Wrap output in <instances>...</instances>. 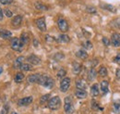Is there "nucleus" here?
<instances>
[{
	"mask_svg": "<svg viewBox=\"0 0 120 114\" xmlns=\"http://www.w3.org/2000/svg\"><path fill=\"white\" fill-rule=\"evenodd\" d=\"M38 84L43 86L45 88H47V89H52L55 86V81H54V79L52 77H50L48 75L41 74Z\"/></svg>",
	"mask_w": 120,
	"mask_h": 114,
	"instance_id": "obj_1",
	"label": "nucleus"
},
{
	"mask_svg": "<svg viewBox=\"0 0 120 114\" xmlns=\"http://www.w3.org/2000/svg\"><path fill=\"white\" fill-rule=\"evenodd\" d=\"M64 110L67 114H72L74 111L73 108V102H72V98L71 97H66L65 101H64Z\"/></svg>",
	"mask_w": 120,
	"mask_h": 114,
	"instance_id": "obj_2",
	"label": "nucleus"
},
{
	"mask_svg": "<svg viewBox=\"0 0 120 114\" xmlns=\"http://www.w3.org/2000/svg\"><path fill=\"white\" fill-rule=\"evenodd\" d=\"M61 106V99L59 97L56 96L52 98H50L48 101V108L52 110H58Z\"/></svg>",
	"mask_w": 120,
	"mask_h": 114,
	"instance_id": "obj_3",
	"label": "nucleus"
},
{
	"mask_svg": "<svg viewBox=\"0 0 120 114\" xmlns=\"http://www.w3.org/2000/svg\"><path fill=\"white\" fill-rule=\"evenodd\" d=\"M10 45H11V48H12L14 51H21L22 47L24 46V45L21 44L19 38H17V37H14V38L11 39V41H10Z\"/></svg>",
	"mask_w": 120,
	"mask_h": 114,
	"instance_id": "obj_4",
	"label": "nucleus"
},
{
	"mask_svg": "<svg viewBox=\"0 0 120 114\" xmlns=\"http://www.w3.org/2000/svg\"><path fill=\"white\" fill-rule=\"evenodd\" d=\"M70 82H71L70 78H68V77H65V78H63L61 80V82H60V90H61V92L65 93V92H67L68 90V88L70 86Z\"/></svg>",
	"mask_w": 120,
	"mask_h": 114,
	"instance_id": "obj_5",
	"label": "nucleus"
},
{
	"mask_svg": "<svg viewBox=\"0 0 120 114\" xmlns=\"http://www.w3.org/2000/svg\"><path fill=\"white\" fill-rule=\"evenodd\" d=\"M57 26L62 33H67L68 31V23L65 19L60 18L57 20Z\"/></svg>",
	"mask_w": 120,
	"mask_h": 114,
	"instance_id": "obj_6",
	"label": "nucleus"
},
{
	"mask_svg": "<svg viewBox=\"0 0 120 114\" xmlns=\"http://www.w3.org/2000/svg\"><path fill=\"white\" fill-rule=\"evenodd\" d=\"M36 26L42 32H45L46 31V22H45V17H41L39 19L36 20Z\"/></svg>",
	"mask_w": 120,
	"mask_h": 114,
	"instance_id": "obj_7",
	"label": "nucleus"
},
{
	"mask_svg": "<svg viewBox=\"0 0 120 114\" xmlns=\"http://www.w3.org/2000/svg\"><path fill=\"white\" fill-rule=\"evenodd\" d=\"M33 101V98L32 97H26V98H23L21 99H19L18 101V105L19 107H25V106H28L32 103Z\"/></svg>",
	"mask_w": 120,
	"mask_h": 114,
	"instance_id": "obj_8",
	"label": "nucleus"
},
{
	"mask_svg": "<svg viewBox=\"0 0 120 114\" xmlns=\"http://www.w3.org/2000/svg\"><path fill=\"white\" fill-rule=\"evenodd\" d=\"M110 42L113 45V46L115 47H118L120 46V34L119 33H114L111 36Z\"/></svg>",
	"mask_w": 120,
	"mask_h": 114,
	"instance_id": "obj_9",
	"label": "nucleus"
},
{
	"mask_svg": "<svg viewBox=\"0 0 120 114\" xmlns=\"http://www.w3.org/2000/svg\"><path fill=\"white\" fill-rule=\"evenodd\" d=\"M27 60L28 62H30V64L31 65H39L41 63V58L39 57H37L36 55L34 54H31L29 57H27Z\"/></svg>",
	"mask_w": 120,
	"mask_h": 114,
	"instance_id": "obj_10",
	"label": "nucleus"
},
{
	"mask_svg": "<svg viewBox=\"0 0 120 114\" xmlns=\"http://www.w3.org/2000/svg\"><path fill=\"white\" fill-rule=\"evenodd\" d=\"M40 76H41V74H39V73L30 74V75L28 76L27 81H28V83H30V84H38L39 79H40Z\"/></svg>",
	"mask_w": 120,
	"mask_h": 114,
	"instance_id": "obj_11",
	"label": "nucleus"
},
{
	"mask_svg": "<svg viewBox=\"0 0 120 114\" xmlns=\"http://www.w3.org/2000/svg\"><path fill=\"white\" fill-rule=\"evenodd\" d=\"M75 96L79 99H83V98H87L88 94H87L86 90H84V89H77L75 92Z\"/></svg>",
	"mask_w": 120,
	"mask_h": 114,
	"instance_id": "obj_12",
	"label": "nucleus"
},
{
	"mask_svg": "<svg viewBox=\"0 0 120 114\" xmlns=\"http://www.w3.org/2000/svg\"><path fill=\"white\" fill-rule=\"evenodd\" d=\"M24 60H25V57H23V56H20V57H17L15 59V61H14V64H13L14 69H20V67L23 64Z\"/></svg>",
	"mask_w": 120,
	"mask_h": 114,
	"instance_id": "obj_13",
	"label": "nucleus"
},
{
	"mask_svg": "<svg viewBox=\"0 0 120 114\" xmlns=\"http://www.w3.org/2000/svg\"><path fill=\"white\" fill-rule=\"evenodd\" d=\"M100 87H101L102 93L104 95H106L108 93V91H109V83H108V81H106V80L102 81V83L100 84Z\"/></svg>",
	"mask_w": 120,
	"mask_h": 114,
	"instance_id": "obj_14",
	"label": "nucleus"
},
{
	"mask_svg": "<svg viewBox=\"0 0 120 114\" xmlns=\"http://www.w3.org/2000/svg\"><path fill=\"white\" fill-rule=\"evenodd\" d=\"M82 70V66H81V64H79V62H76L74 61L73 62V64H72V71H73V73L74 74H79L80 73V71Z\"/></svg>",
	"mask_w": 120,
	"mask_h": 114,
	"instance_id": "obj_15",
	"label": "nucleus"
},
{
	"mask_svg": "<svg viewBox=\"0 0 120 114\" xmlns=\"http://www.w3.org/2000/svg\"><path fill=\"white\" fill-rule=\"evenodd\" d=\"M76 87H77V89H84L85 90L87 87V84L83 79H78L76 81Z\"/></svg>",
	"mask_w": 120,
	"mask_h": 114,
	"instance_id": "obj_16",
	"label": "nucleus"
},
{
	"mask_svg": "<svg viewBox=\"0 0 120 114\" xmlns=\"http://www.w3.org/2000/svg\"><path fill=\"white\" fill-rule=\"evenodd\" d=\"M90 95L93 98L99 96V86L97 84H94V85L91 86V87H90Z\"/></svg>",
	"mask_w": 120,
	"mask_h": 114,
	"instance_id": "obj_17",
	"label": "nucleus"
},
{
	"mask_svg": "<svg viewBox=\"0 0 120 114\" xmlns=\"http://www.w3.org/2000/svg\"><path fill=\"white\" fill-rule=\"evenodd\" d=\"M21 21H22V16L17 15V16H15V17L12 19V25L15 26V27L19 26L20 23H21Z\"/></svg>",
	"mask_w": 120,
	"mask_h": 114,
	"instance_id": "obj_18",
	"label": "nucleus"
},
{
	"mask_svg": "<svg viewBox=\"0 0 120 114\" xmlns=\"http://www.w3.org/2000/svg\"><path fill=\"white\" fill-rule=\"evenodd\" d=\"M76 56L80 59H86L88 57V53L84 49H80V50L76 52Z\"/></svg>",
	"mask_w": 120,
	"mask_h": 114,
	"instance_id": "obj_19",
	"label": "nucleus"
},
{
	"mask_svg": "<svg viewBox=\"0 0 120 114\" xmlns=\"http://www.w3.org/2000/svg\"><path fill=\"white\" fill-rule=\"evenodd\" d=\"M101 8H104V9H105V10H107V11L113 12V13H116V8L114 6H112V5L103 4V5H101Z\"/></svg>",
	"mask_w": 120,
	"mask_h": 114,
	"instance_id": "obj_20",
	"label": "nucleus"
},
{
	"mask_svg": "<svg viewBox=\"0 0 120 114\" xmlns=\"http://www.w3.org/2000/svg\"><path fill=\"white\" fill-rule=\"evenodd\" d=\"M57 41L60 42V43H68L70 41V38H69V36L68 34L63 33V34H60L59 36H58Z\"/></svg>",
	"mask_w": 120,
	"mask_h": 114,
	"instance_id": "obj_21",
	"label": "nucleus"
},
{
	"mask_svg": "<svg viewBox=\"0 0 120 114\" xmlns=\"http://www.w3.org/2000/svg\"><path fill=\"white\" fill-rule=\"evenodd\" d=\"M96 75H97V71L94 68H91L89 72H88V79L89 81H93L95 78H96Z\"/></svg>",
	"mask_w": 120,
	"mask_h": 114,
	"instance_id": "obj_22",
	"label": "nucleus"
},
{
	"mask_svg": "<svg viewBox=\"0 0 120 114\" xmlns=\"http://www.w3.org/2000/svg\"><path fill=\"white\" fill-rule=\"evenodd\" d=\"M34 6H35V8L38 9V10H42V11H46V10H48V7L45 5V4H43V3H40V2H36L35 4H34Z\"/></svg>",
	"mask_w": 120,
	"mask_h": 114,
	"instance_id": "obj_23",
	"label": "nucleus"
},
{
	"mask_svg": "<svg viewBox=\"0 0 120 114\" xmlns=\"http://www.w3.org/2000/svg\"><path fill=\"white\" fill-rule=\"evenodd\" d=\"M11 36H12V33H11L10 31L3 30V31L0 32V37H2V38H6V39H8V38H10Z\"/></svg>",
	"mask_w": 120,
	"mask_h": 114,
	"instance_id": "obj_24",
	"label": "nucleus"
},
{
	"mask_svg": "<svg viewBox=\"0 0 120 114\" xmlns=\"http://www.w3.org/2000/svg\"><path fill=\"white\" fill-rule=\"evenodd\" d=\"M113 110L116 113H120V99H116L113 104Z\"/></svg>",
	"mask_w": 120,
	"mask_h": 114,
	"instance_id": "obj_25",
	"label": "nucleus"
},
{
	"mask_svg": "<svg viewBox=\"0 0 120 114\" xmlns=\"http://www.w3.org/2000/svg\"><path fill=\"white\" fill-rule=\"evenodd\" d=\"M19 40H20V42H21V44H22L23 45H27V44L29 43V35H28L26 33H23L21 34Z\"/></svg>",
	"mask_w": 120,
	"mask_h": 114,
	"instance_id": "obj_26",
	"label": "nucleus"
},
{
	"mask_svg": "<svg viewBox=\"0 0 120 114\" xmlns=\"http://www.w3.org/2000/svg\"><path fill=\"white\" fill-rule=\"evenodd\" d=\"M90 105H91V109H92L93 110H103V108L100 107V105L98 104V102L95 99L91 100Z\"/></svg>",
	"mask_w": 120,
	"mask_h": 114,
	"instance_id": "obj_27",
	"label": "nucleus"
},
{
	"mask_svg": "<svg viewBox=\"0 0 120 114\" xmlns=\"http://www.w3.org/2000/svg\"><path fill=\"white\" fill-rule=\"evenodd\" d=\"M24 78H25V76H24V74H23L22 72H18V73L15 75L14 80H15L16 83L19 84V83H21V82L24 80Z\"/></svg>",
	"mask_w": 120,
	"mask_h": 114,
	"instance_id": "obj_28",
	"label": "nucleus"
},
{
	"mask_svg": "<svg viewBox=\"0 0 120 114\" xmlns=\"http://www.w3.org/2000/svg\"><path fill=\"white\" fill-rule=\"evenodd\" d=\"M20 70L23 71H32V65L30 63H23L20 67Z\"/></svg>",
	"mask_w": 120,
	"mask_h": 114,
	"instance_id": "obj_29",
	"label": "nucleus"
},
{
	"mask_svg": "<svg viewBox=\"0 0 120 114\" xmlns=\"http://www.w3.org/2000/svg\"><path fill=\"white\" fill-rule=\"evenodd\" d=\"M107 73H108V71H107V69H106L105 67H104V66L100 67V69H99V71H98V74H99L100 76L105 77V76L107 75Z\"/></svg>",
	"mask_w": 120,
	"mask_h": 114,
	"instance_id": "obj_30",
	"label": "nucleus"
},
{
	"mask_svg": "<svg viewBox=\"0 0 120 114\" xmlns=\"http://www.w3.org/2000/svg\"><path fill=\"white\" fill-rule=\"evenodd\" d=\"M66 74H67L66 70H64V69H60L59 71H57V73H56V76H57V78H59V79H63V78H65Z\"/></svg>",
	"mask_w": 120,
	"mask_h": 114,
	"instance_id": "obj_31",
	"label": "nucleus"
},
{
	"mask_svg": "<svg viewBox=\"0 0 120 114\" xmlns=\"http://www.w3.org/2000/svg\"><path fill=\"white\" fill-rule=\"evenodd\" d=\"M49 99H50V95H49V94L45 95V96H43V97L41 98V99H40V103H41V104H45V102L49 101Z\"/></svg>",
	"mask_w": 120,
	"mask_h": 114,
	"instance_id": "obj_32",
	"label": "nucleus"
},
{
	"mask_svg": "<svg viewBox=\"0 0 120 114\" xmlns=\"http://www.w3.org/2000/svg\"><path fill=\"white\" fill-rule=\"evenodd\" d=\"M82 45H83V47H84L85 49H91V48H92V44L90 43V41H88V40L82 44Z\"/></svg>",
	"mask_w": 120,
	"mask_h": 114,
	"instance_id": "obj_33",
	"label": "nucleus"
},
{
	"mask_svg": "<svg viewBox=\"0 0 120 114\" xmlns=\"http://www.w3.org/2000/svg\"><path fill=\"white\" fill-rule=\"evenodd\" d=\"M86 11L88 12V13H91V14H93V13H96L97 12V10H96V8H94V7H87L86 8Z\"/></svg>",
	"mask_w": 120,
	"mask_h": 114,
	"instance_id": "obj_34",
	"label": "nucleus"
},
{
	"mask_svg": "<svg viewBox=\"0 0 120 114\" xmlns=\"http://www.w3.org/2000/svg\"><path fill=\"white\" fill-rule=\"evenodd\" d=\"M112 24H113V26H114L115 28L120 29V19L115 20L112 22Z\"/></svg>",
	"mask_w": 120,
	"mask_h": 114,
	"instance_id": "obj_35",
	"label": "nucleus"
},
{
	"mask_svg": "<svg viewBox=\"0 0 120 114\" xmlns=\"http://www.w3.org/2000/svg\"><path fill=\"white\" fill-rule=\"evenodd\" d=\"M4 13H5V15H6L8 18H11V17L13 16V13H12V11H11V10H9V9H8V8L4 9Z\"/></svg>",
	"mask_w": 120,
	"mask_h": 114,
	"instance_id": "obj_36",
	"label": "nucleus"
},
{
	"mask_svg": "<svg viewBox=\"0 0 120 114\" xmlns=\"http://www.w3.org/2000/svg\"><path fill=\"white\" fill-rule=\"evenodd\" d=\"M102 41H103V43H104V45H105V46H108V45H109L111 44V42H110V40H109L108 38H106V37H103Z\"/></svg>",
	"mask_w": 120,
	"mask_h": 114,
	"instance_id": "obj_37",
	"label": "nucleus"
},
{
	"mask_svg": "<svg viewBox=\"0 0 120 114\" xmlns=\"http://www.w3.org/2000/svg\"><path fill=\"white\" fill-rule=\"evenodd\" d=\"M0 3L2 5H9L13 3V0H0Z\"/></svg>",
	"mask_w": 120,
	"mask_h": 114,
	"instance_id": "obj_38",
	"label": "nucleus"
},
{
	"mask_svg": "<svg viewBox=\"0 0 120 114\" xmlns=\"http://www.w3.org/2000/svg\"><path fill=\"white\" fill-rule=\"evenodd\" d=\"M8 106H4L1 110V112L0 114H8Z\"/></svg>",
	"mask_w": 120,
	"mask_h": 114,
	"instance_id": "obj_39",
	"label": "nucleus"
},
{
	"mask_svg": "<svg viewBox=\"0 0 120 114\" xmlns=\"http://www.w3.org/2000/svg\"><path fill=\"white\" fill-rule=\"evenodd\" d=\"M113 60H114V62H115V63L118 64V65L120 66V55H117L116 57H115Z\"/></svg>",
	"mask_w": 120,
	"mask_h": 114,
	"instance_id": "obj_40",
	"label": "nucleus"
},
{
	"mask_svg": "<svg viewBox=\"0 0 120 114\" xmlns=\"http://www.w3.org/2000/svg\"><path fill=\"white\" fill-rule=\"evenodd\" d=\"M116 77L117 80L120 81V69H116Z\"/></svg>",
	"mask_w": 120,
	"mask_h": 114,
	"instance_id": "obj_41",
	"label": "nucleus"
},
{
	"mask_svg": "<svg viewBox=\"0 0 120 114\" xmlns=\"http://www.w3.org/2000/svg\"><path fill=\"white\" fill-rule=\"evenodd\" d=\"M97 64H98V60H97V59H93V60L91 61V66H92V68H94Z\"/></svg>",
	"mask_w": 120,
	"mask_h": 114,
	"instance_id": "obj_42",
	"label": "nucleus"
},
{
	"mask_svg": "<svg viewBox=\"0 0 120 114\" xmlns=\"http://www.w3.org/2000/svg\"><path fill=\"white\" fill-rule=\"evenodd\" d=\"M3 19H4V11H3V9L0 8V20H2Z\"/></svg>",
	"mask_w": 120,
	"mask_h": 114,
	"instance_id": "obj_43",
	"label": "nucleus"
},
{
	"mask_svg": "<svg viewBox=\"0 0 120 114\" xmlns=\"http://www.w3.org/2000/svg\"><path fill=\"white\" fill-rule=\"evenodd\" d=\"M38 45H39L38 41H37L36 39H34V40H33V45H34L35 47H37V46H38Z\"/></svg>",
	"mask_w": 120,
	"mask_h": 114,
	"instance_id": "obj_44",
	"label": "nucleus"
},
{
	"mask_svg": "<svg viewBox=\"0 0 120 114\" xmlns=\"http://www.w3.org/2000/svg\"><path fill=\"white\" fill-rule=\"evenodd\" d=\"M2 72H3V68H2V67H0V74H1Z\"/></svg>",
	"mask_w": 120,
	"mask_h": 114,
	"instance_id": "obj_45",
	"label": "nucleus"
},
{
	"mask_svg": "<svg viewBox=\"0 0 120 114\" xmlns=\"http://www.w3.org/2000/svg\"><path fill=\"white\" fill-rule=\"evenodd\" d=\"M11 114H18V113H17V112H12Z\"/></svg>",
	"mask_w": 120,
	"mask_h": 114,
	"instance_id": "obj_46",
	"label": "nucleus"
}]
</instances>
